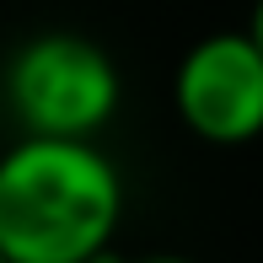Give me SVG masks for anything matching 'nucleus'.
<instances>
[{
  "mask_svg": "<svg viewBox=\"0 0 263 263\" xmlns=\"http://www.w3.org/2000/svg\"><path fill=\"white\" fill-rule=\"evenodd\" d=\"M172 107L204 145H253L263 135V54L242 32H204L172 76Z\"/></svg>",
  "mask_w": 263,
  "mask_h": 263,
  "instance_id": "obj_3",
  "label": "nucleus"
},
{
  "mask_svg": "<svg viewBox=\"0 0 263 263\" xmlns=\"http://www.w3.org/2000/svg\"><path fill=\"white\" fill-rule=\"evenodd\" d=\"M6 107L22 135L97 140L124 102L113 54L81 32H32L6 59Z\"/></svg>",
  "mask_w": 263,
  "mask_h": 263,
  "instance_id": "obj_2",
  "label": "nucleus"
},
{
  "mask_svg": "<svg viewBox=\"0 0 263 263\" xmlns=\"http://www.w3.org/2000/svg\"><path fill=\"white\" fill-rule=\"evenodd\" d=\"M124 220V177L97 140L16 135L0 151V258L97 263Z\"/></svg>",
  "mask_w": 263,
  "mask_h": 263,
  "instance_id": "obj_1",
  "label": "nucleus"
},
{
  "mask_svg": "<svg viewBox=\"0 0 263 263\" xmlns=\"http://www.w3.org/2000/svg\"><path fill=\"white\" fill-rule=\"evenodd\" d=\"M247 38L258 43V54H263V0L253 6V22H247Z\"/></svg>",
  "mask_w": 263,
  "mask_h": 263,
  "instance_id": "obj_5",
  "label": "nucleus"
},
{
  "mask_svg": "<svg viewBox=\"0 0 263 263\" xmlns=\"http://www.w3.org/2000/svg\"><path fill=\"white\" fill-rule=\"evenodd\" d=\"M97 263H194V258H183V253H140V258H129V253H113V247H107Z\"/></svg>",
  "mask_w": 263,
  "mask_h": 263,
  "instance_id": "obj_4",
  "label": "nucleus"
},
{
  "mask_svg": "<svg viewBox=\"0 0 263 263\" xmlns=\"http://www.w3.org/2000/svg\"><path fill=\"white\" fill-rule=\"evenodd\" d=\"M0 263H6V258H0Z\"/></svg>",
  "mask_w": 263,
  "mask_h": 263,
  "instance_id": "obj_6",
  "label": "nucleus"
}]
</instances>
